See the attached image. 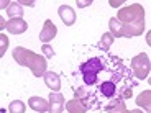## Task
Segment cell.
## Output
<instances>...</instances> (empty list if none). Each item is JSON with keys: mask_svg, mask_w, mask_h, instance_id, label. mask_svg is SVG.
Returning <instances> with one entry per match:
<instances>
[{"mask_svg": "<svg viewBox=\"0 0 151 113\" xmlns=\"http://www.w3.org/2000/svg\"><path fill=\"white\" fill-rule=\"evenodd\" d=\"M136 84L125 61L109 51L82 57L71 74L74 97L86 103L87 112H127L125 98L133 95Z\"/></svg>", "mask_w": 151, "mask_h": 113, "instance_id": "cell-1", "label": "cell"}, {"mask_svg": "<svg viewBox=\"0 0 151 113\" xmlns=\"http://www.w3.org/2000/svg\"><path fill=\"white\" fill-rule=\"evenodd\" d=\"M7 48H8V38H7V34L0 33V57L5 54Z\"/></svg>", "mask_w": 151, "mask_h": 113, "instance_id": "cell-17", "label": "cell"}, {"mask_svg": "<svg viewBox=\"0 0 151 113\" xmlns=\"http://www.w3.org/2000/svg\"><path fill=\"white\" fill-rule=\"evenodd\" d=\"M49 110L54 113H61L64 112V95L58 92H51L49 94Z\"/></svg>", "mask_w": 151, "mask_h": 113, "instance_id": "cell-6", "label": "cell"}, {"mask_svg": "<svg viewBox=\"0 0 151 113\" xmlns=\"http://www.w3.org/2000/svg\"><path fill=\"white\" fill-rule=\"evenodd\" d=\"M20 5H27V7H33L36 0H17Z\"/></svg>", "mask_w": 151, "mask_h": 113, "instance_id": "cell-21", "label": "cell"}, {"mask_svg": "<svg viewBox=\"0 0 151 113\" xmlns=\"http://www.w3.org/2000/svg\"><path fill=\"white\" fill-rule=\"evenodd\" d=\"M43 53H45L46 57H53L54 56V49L51 48L48 43H45V44H43Z\"/></svg>", "mask_w": 151, "mask_h": 113, "instance_id": "cell-18", "label": "cell"}, {"mask_svg": "<svg viewBox=\"0 0 151 113\" xmlns=\"http://www.w3.org/2000/svg\"><path fill=\"white\" fill-rule=\"evenodd\" d=\"M115 18L120 21L122 38L140 36L145 31V8L140 4H133L118 10V15Z\"/></svg>", "mask_w": 151, "mask_h": 113, "instance_id": "cell-2", "label": "cell"}, {"mask_svg": "<svg viewBox=\"0 0 151 113\" xmlns=\"http://www.w3.org/2000/svg\"><path fill=\"white\" fill-rule=\"evenodd\" d=\"M13 61H15L18 66H23V67L31 69L35 77H43V74L48 69V64H46V59L41 56V54H36L33 51L27 48H22V46H17L13 49Z\"/></svg>", "mask_w": 151, "mask_h": 113, "instance_id": "cell-3", "label": "cell"}, {"mask_svg": "<svg viewBox=\"0 0 151 113\" xmlns=\"http://www.w3.org/2000/svg\"><path fill=\"white\" fill-rule=\"evenodd\" d=\"M92 2H94V0H76V5L79 8H86V7H89V5H92Z\"/></svg>", "mask_w": 151, "mask_h": 113, "instance_id": "cell-19", "label": "cell"}, {"mask_svg": "<svg viewBox=\"0 0 151 113\" xmlns=\"http://www.w3.org/2000/svg\"><path fill=\"white\" fill-rule=\"evenodd\" d=\"M5 25H7V21L4 20V16H0V31L5 30Z\"/></svg>", "mask_w": 151, "mask_h": 113, "instance_id": "cell-23", "label": "cell"}, {"mask_svg": "<svg viewBox=\"0 0 151 113\" xmlns=\"http://www.w3.org/2000/svg\"><path fill=\"white\" fill-rule=\"evenodd\" d=\"M5 30L10 34H22L28 30V23L20 16V18H10L5 25Z\"/></svg>", "mask_w": 151, "mask_h": 113, "instance_id": "cell-5", "label": "cell"}, {"mask_svg": "<svg viewBox=\"0 0 151 113\" xmlns=\"http://www.w3.org/2000/svg\"><path fill=\"white\" fill-rule=\"evenodd\" d=\"M109 26H110V33L113 34V38H122V33H120V21H118L117 18H110Z\"/></svg>", "mask_w": 151, "mask_h": 113, "instance_id": "cell-16", "label": "cell"}, {"mask_svg": "<svg viewBox=\"0 0 151 113\" xmlns=\"http://www.w3.org/2000/svg\"><path fill=\"white\" fill-rule=\"evenodd\" d=\"M25 110H27V105L22 100H13L8 105V112L10 113H25Z\"/></svg>", "mask_w": 151, "mask_h": 113, "instance_id": "cell-15", "label": "cell"}, {"mask_svg": "<svg viewBox=\"0 0 151 113\" xmlns=\"http://www.w3.org/2000/svg\"><path fill=\"white\" fill-rule=\"evenodd\" d=\"M7 15L8 18H20V16H23V5H20L18 2H10V5L7 7Z\"/></svg>", "mask_w": 151, "mask_h": 113, "instance_id": "cell-12", "label": "cell"}, {"mask_svg": "<svg viewBox=\"0 0 151 113\" xmlns=\"http://www.w3.org/2000/svg\"><path fill=\"white\" fill-rule=\"evenodd\" d=\"M113 34L112 33H104L102 38H100V41L97 43V49H100V51H109L110 46L113 44Z\"/></svg>", "mask_w": 151, "mask_h": 113, "instance_id": "cell-14", "label": "cell"}, {"mask_svg": "<svg viewBox=\"0 0 151 113\" xmlns=\"http://www.w3.org/2000/svg\"><path fill=\"white\" fill-rule=\"evenodd\" d=\"M43 77H45V84L51 89V90L58 92L61 89V79H59V75L56 74V72L53 71H49V72H45L43 74Z\"/></svg>", "mask_w": 151, "mask_h": 113, "instance_id": "cell-10", "label": "cell"}, {"mask_svg": "<svg viewBox=\"0 0 151 113\" xmlns=\"http://www.w3.org/2000/svg\"><path fill=\"white\" fill-rule=\"evenodd\" d=\"M28 105L31 107V110H35V112H40V113H48V112H51V110H49V102H46L45 98H41V97H30V100H28Z\"/></svg>", "mask_w": 151, "mask_h": 113, "instance_id": "cell-9", "label": "cell"}, {"mask_svg": "<svg viewBox=\"0 0 151 113\" xmlns=\"http://www.w3.org/2000/svg\"><path fill=\"white\" fill-rule=\"evenodd\" d=\"M10 2L12 0H0V10H2V8H7L8 5H10Z\"/></svg>", "mask_w": 151, "mask_h": 113, "instance_id": "cell-22", "label": "cell"}, {"mask_svg": "<svg viewBox=\"0 0 151 113\" xmlns=\"http://www.w3.org/2000/svg\"><path fill=\"white\" fill-rule=\"evenodd\" d=\"M58 15H59L61 21L64 23L66 26H72L76 23V13L69 5H61L58 8Z\"/></svg>", "mask_w": 151, "mask_h": 113, "instance_id": "cell-7", "label": "cell"}, {"mask_svg": "<svg viewBox=\"0 0 151 113\" xmlns=\"http://www.w3.org/2000/svg\"><path fill=\"white\" fill-rule=\"evenodd\" d=\"M150 56L146 53H140L138 56L132 57V62H130V71H132L133 77L136 80H145L150 74Z\"/></svg>", "mask_w": 151, "mask_h": 113, "instance_id": "cell-4", "label": "cell"}, {"mask_svg": "<svg viewBox=\"0 0 151 113\" xmlns=\"http://www.w3.org/2000/svg\"><path fill=\"white\" fill-rule=\"evenodd\" d=\"M56 33H58V28H56V25L53 23V20H46L43 30L40 31V41H43V43L51 41V39L56 36Z\"/></svg>", "mask_w": 151, "mask_h": 113, "instance_id": "cell-8", "label": "cell"}, {"mask_svg": "<svg viewBox=\"0 0 151 113\" xmlns=\"http://www.w3.org/2000/svg\"><path fill=\"white\" fill-rule=\"evenodd\" d=\"M127 0H109V4H110V7H113V8H118L120 5H123Z\"/></svg>", "mask_w": 151, "mask_h": 113, "instance_id": "cell-20", "label": "cell"}, {"mask_svg": "<svg viewBox=\"0 0 151 113\" xmlns=\"http://www.w3.org/2000/svg\"><path fill=\"white\" fill-rule=\"evenodd\" d=\"M151 92L150 90H145L141 92V95L138 98H136V105L140 107V108H143L145 112H150V105H151Z\"/></svg>", "mask_w": 151, "mask_h": 113, "instance_id": "cell-13", "label": "cell"}, {"mask_svg": "<svg viewBox=\"0 0 151 113\" xmlns=\"http://www.w3.org/2000/svg\"><path fill=\"white\" fill-rule=\"evenodd\" d=\"M64 108L68 110V112H71V113H84V112H87L86 103H84L82 100H79V98H76V97H74V100L64 103Z\"/></svg>", "mask_w": 151, "mask_h": 113, "instance_id": "cell-11", "label": "cell"}]
</instances>
